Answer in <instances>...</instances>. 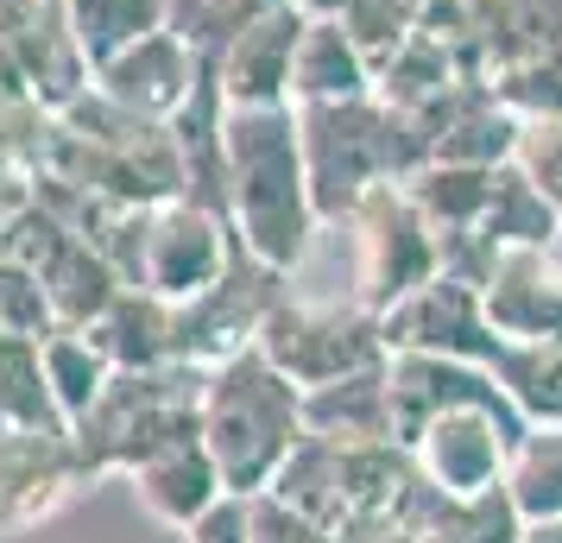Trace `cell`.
<instances>
[{
	"mask_svg": "<svg viewBox=\"0 0 562 543\" xmlns=\"http://www.w3.org/2000/svg\"><path fill=\"white\" fill-rule=\"evenodd\" d=\"M518 543H562V518H525Z\"/></svg>",
	"mask_w": 562,
	"mask_h": 543,
	"instance_id": "obj_36",
	"label": "cell"
},
{
	"mask_svg": "<svg viewBox=\"0 0 562 543\" xmlns=\"http://www.w3.org/2000/svg\"><path fill=\"white\" fill-rule=\"evenodd\" d=\"M89 336L102 348L114 373H133V366H171V297H158L146 285H127L114 304H108L95 323H89Z\"/></svg>",
	"mask_w": 562,
	"mask_h": 543,
	"instance_id": "obj_19",
	"label": "cell"
},
{
	"mask_svg": "<svg viewBox=\"0 0 562 543\" xmlns=\"http://www.w3.org/2000/svg\"><path fill=\"white\" fill-rule=\"evenodd\" d=\"M254 348L279 366L284 380H297L310 392V386L341 380V373L380 366L385 329H380V310H367L360 297H348V304H297V297H279L272 316L259 323Z\"/></svg>",
	"mask_w": 562,
	"mask_h": 543,
	"instance_id": "obj_6",
	"label": "cell"
},
{
	"mask_svg": "<svg viewBox=\"0 0 562 543\" xmlns=\"http://www.w3.org/2000/svg\"><path fill=\"white\" fill-rule=\"evenodd\" d=\"M456 77H461L456 52H449L442 38H430V32L417 26L405 45L392 52V64H385L380 77H373V95H380V102H392L398 114H417V108L436 102V95H442V89H449Z\"/></svg>",
	"mask_w": 562,
	"mask_h": 543,
	"instance_id": "obj_27",
	"label": "cell"
},
{
	"mask_svg": "<svg viewBox=\"0 0 562 543\" xmlns=\"http://www.w3.org/2000/svg\"><path fill=\"white\" fill-rule=\"evenodd\" d=\"M127 480H133V493H139V506H146L158 524H171V531H190L209 506L228 499V480H222V467L209 455L203 430L171 442V449H158V455H146Z\"/></svg>",
	"mask_w": 562,
	"mask_h": 543,
	"instance_id": "obj_16",
	"label": "cell"
},
{
	"mask_svg": "<svg viewBox=\"0 0 562 543\" xmlns=\"http://www.w3.org/2000/svg\"><path fill=\"white\" fill-rule=\"evenodd\" d=\"M486 373L499 380L525 423H562V341H512L499 336L486 348Z\"/></svg>",
	"mask_w": 562,
	"mask_h": 543,
	"instance_id": "obj_21",
	"label": "cell"
},
{
	"mask_svg": "<svg viewBox=\"0 0 562 543\" xmlns=\"http://www.w3.org/2000/svg\"><path fill=\"white\" fill-rule=\"evenodd\" d=\"M417 7H424V0H417Z\"/></svg>",
	"mask_w": 562,
	"mask_h": 543,
	"instance_id": "obj_39",
	"label": "cell"
},
{
	"mask_svg": "<svg viewBox=\"0 0 562 543\" xmlns=\"http://www.w3.org/2000/svg\"><path fill=\"white\" fill-rule=\"evenodd\" d=\"M0 253L26 259L32 272L45 279L57 329H89V323L127 291V279H121L52 203H38V196H26V203H13L0 215Z\"/></svg>",
	"mask_w": 562,
	"mask_h": 543,
	"instance_id": "obj_5",
	"label": "cell"
},
{
	"mask_svg": "<svg viewBox=\"0 0 562 543\" xmlns=\"http://www.w3.org/2000/svg\"><path fill=\"white\" fill-rule=\"evenodd\" d=\"M297 139H304V171H310V203L323 228H341L348 208L373 183L411 178L430 146L380 95H348V102H297Z\"/></svg>",
	"mask_w": 562,
	"mask_h": 543,
	"instance_id": "obj_3",
	"label": "cell"
},
{
	"mask_svg": "<svg viewBox=\"0 0 562 543\" xmlns=\"http://www.w3.org/2000/svg\"><path fill=\"white\" fill-rule=\"evenodd\" d=\"M329 543H424V538L405 531L398 518H360V524H341Z\"/></svg>",
	"mask_w": 562,
	"mask_h": 543,
	"instance_id": "obj_34",
	"label": "cell"
},
{
	"mask_svg": "<svg viewBox=\"0 0 562 543\" xmlns=\"http://www.w3.org/2000/svg\"><path fill=\"white\" fill-rule=\"evenodd\" d=\"M512 165H518V171L543 190V203L562 215V114H531V121H518Z\"/></svg>",
	"mask_w": 562,
	"mask_h": 543,
	"instance_id": "obj_32",
	"label": "cell"
},
{
	"mask_svg": "<svg viewBox=\"0 0 562 543\" xmlns=\"http://www.w3.org/2000/svg\"><path fill=\"white\" fill-rule=\"evenodd\" d=\"M341 26L355 38V52L367 57V70L380 77L385 64H392V52L417 32V0H360V7L341 13Z\"/></svg>",
	"mask_w": 562,
	"mask_h": 543,
	"instance_id": "obj_30",
	"label": "cell"
},
{
	"mask_svg": "<svg viewBox=\"0 0 562 543\" xmlns=\"http://www.w3.org/2000/svg\"><path fill=\"white\" fill-rule=\"evenodd\" d=\"M82 487H95V474L82 462L70 423H7L0 430V518H7V531L45 524Z\"/></svg>",
	"mask_w": 562,
	"mask_h": 543,
	"instance_id": "obj_11",
	"label": "cell"
},
{
	"mask_svg": "<svg viewBox=\"0 0 562 543\" xmlns=\"http://www.w3.org/2000/svg\"><path fill=\"white\" fill-rule=\"evenodd\" d=\"M392 361V354H385ZM380 366L341 373L329 386L304 392V437H329V442H398L392 437V380Z\"/></svg>",
	"mask_w": 562,
	"mask_h": 543,
	"instance_id": "obj_18",
	"label": "cell"
},
{
	"mask_svg": "<svg viewBox=\"0 0 562 543\" xmlns=\"http://www.w3.org/2000/svg\"><path fill=\"white\" fill-rule=\"evenodd\" d=\"M209 7H222V0H165V26L183 38V32H190V26L209 13Z\"/></svg>",
	"mask_w": 562,
	"mask_h": 543,
	"instance_id": "obj_35",
	"label": "cell"
},
{
	"mask_svg": "<svg viewBox=\"0 0 562 543\" xmlns=\"http://www.w3.org/2000/svg\"><path fill=\"white\" fill-rule=\"evenodd\" d=\"M310 13L291 7V0H272L259 7L247 26L234 32L215 70H222V95L228 108H272L291 102V57H297V38H304Z\"/></svg>",
	"mask_w": 562,
	"mask_h": 543,
	"instance_id": "obj_13",
	"label": "cell"
},
{
	"mask_svg": "<svg viewBox=\"0 0 562 543\" xmlns=\"http://www.w3.org/2000/svg\"><path fill=\"white\" fill-rule=\"evenodd\" d=\"M0 531H7V518H0Z\"/></svg>",
	"mask_w": 562,
	"mask_h": 543,
	"instance_id": "obj_38",
	"label": "cell"
},
{
	"mask_svg": "<svg viewBox=\"0 0 562 543\" xmlns=\"http://www.w3.org/2000/svg\"><path fill=\"white\" fill-rule=\"evenodd\" d=\"M38 361H45V386H52V405L64 423H77L102 398L108 380H114V361L95 348L89 329H52V336L38 341Z\"/></svg>",
	"mask_w": 562,
	"mask_h": 543,
	"instance_id": "obj_25",
	"label": "cell"
},
{
	"mask_svg": "<svg viewBox=\"0 0 562 543\" xmlns=\"http://www.w3.org/2000/svg\"><path fill=\"white\" fill-rule=\"evenodd\" d=\"M348 95H373V70L355 52V38L341 20H310L291 57V108L297 102H348Z\"/></svg>",
	"mask_w": 562,
	"mask_h": 543,
	"instance_id": "obj_20",
	"label": "cell"
},
{
	"mask_svg": "<svg viewBox=\"0 0 562 543\" xmlns=\"http://www.w3.org/2000/svg\"><path fill=\"white\" fill-rule=\"evenodd\" d=\"M499 171V165H493ZM493 171L486 165H449V158H424L405 183V196L424 208L430 228H481V208L493 196Z\"/></svg>",
	"mask_w": 562,
	"mask_h": 543,
	"instance_id": "obj_24",
	"label": "cell"
},
{
	"mask_svg": "<svg viewBox=\"0 0 562 543\" xmlns=\"http://www.w3.org/2000/svg\"><path fill=\"white\" fill-rule=\"evenodd\" d=\"M348 240H355V297L367 310H392L398 297L436 279V228L424 208L405 196V183H373L348 208Z\"/></svg>",
	"mask_w": 562,
	"mask_h": 543,
	"instance_id": "obj_7",
	"label": "cell"
},
{
	"mask_svg": "<svg viewBox=\"0 0 562 543\" xmlns=\"http://www.w3.org/2000/svg\"><path fill=\"white\" fill-rule=\"evenodd\" d=\"M481 234L493 247H557L562 215L543 203V190L506 158V165L493 171V196H486V208H481Z\"/></svg>",
	"mask_w": 562,
	"mask_h": 543,
	"instance_id": "obj_23",
	"label": "cell"
},
{
	"mask_svg": "<svg viewBox=\"0 0 562 543\" xmlns=\"http://www.w3.org/2000/svg\"><path fill=\"white\" fill-rule=\"evenodd\" d=\"M183 543H254V524H247V499L240 493H228L222 506H209L190 531H183Z\"/></svg>",
	"mask_w": 562,
	"mask_h": 543,
	"instance_id": "obj_33",
	"label": "cell"
},
{
	"mask_svg": "<svg viewBox=\"0 0 562 543\" xmlns=\"http://www.w3.org/2000/svg\"><path fill=\"white\" fill-rule=\"evenodd\" d=\"M284 279H291V272H279V265H266V259H254L247 247H240L234 265L209 291L171 304V354H178V366L209 373V366H222L228 354L254 348L259 323L272 316V304L291 297Z\"/></svg>",
	"mask_w": 562,
	"mask_h": 543,
	"instance_id": "obj_8",
	"label": "cell"
},
{
	"mask_svg": "<svg viewBox=\"0 0 562 543\" xmlns=\"http://www.w3.org/2000/svg\"><path fill=\"white\" fill-rule=\"evenodd\" d=\"M222 152H228V222L240 234V247L279 272H297L310 240L323 234L316 203H310L297 108H228Z\"/></svg>",
	"mask_w": 562,
	"mask_h": 543,
	"instance_id": "obj_1",
	"label": "cell"
},
{
	"mask_svg": "<svg viewBox=\"0 0 562 543\" xmlns=\"http://www.w3.org/2000/svg\"><path fill=\"white\" fill-rule=\"evenodd\" d=\"M398 524L417 531L424 543H518V506L506 499V487L486 493H442L430 487L424 474L411 480L405 506H398Z\"/></svg>",
	"mask_w": 562,
	"mask_h": 543,
	"instance_id": "obj_17",
	"label": "cell"
},
{
	"mask_svg": "<svg viewBox=\"0 0 562 543\" xmlns=\"http://www.w3.org/2000/svg\"><path fill=\"white\" fill-rule=\"evenodd\" d=\"M240 253V234L222 208L196 203V196H165L146 215V247H139V285L158 297H196L209 291Z\"/></svg>",
	"mask_w": 562,
	"mask_h": 543,
	"instance_id": "obj_9",
	"label": "cell"
},
{
	"mask_svg": "<svg viewBox=\"0 0 562 543\" xmlns=\"http://www.w3.org/2000/svg\"><path fill=\"white\" fill-rule=\"evenodd\" d=\"M196 77H203V52L190 38H178L171 26H158L139 45H127L121 57H108L102 70H95V89L114 95L121 108H133V114L171 121L183 108V95L196 89Z\"/></svg>",
	"mask_w": 562,
	"mask_h": 543,
	"instance_id": "obj_15",
	"label": "cell"
},
{
	"mask_svg": "<svg viewBox=\"0 0 562 543\" xmlns=\"http://www.w3.org/2000/svg\"><path fill=\"white\" fill-rule=\"evenodd\" d=\"M0 329H7V336H26V341H45L57 329L45 279L13 253H0Z\"/></svg>",
	"mask_w": 562,
	"mask_h": 543,
	"instance_id": "obj_31",
	"label": "cell"
},
{
	"mask_svg": "<svg viewBox=\"0 0 562 543\" xmlns=\"http://www.w3.org/2000/svg\"><path fill=\"white\" fill-rule=\"evenodd\" d=\"M291 7H304L310 20H341L348 7H360V0H291Z\"/></svg>",
	"mask_w": 562,
	"mask_h": 543,
	"instance_id": "obj_37",
	"label": "cell"
},
{
	"mask_svg": "<svg viewBox=\"0 0 562 543\" xmlns=\"http://www.w3.org/2000/svg\"><path fill=\"white\" fill-rule=\"evenodd\" d=\"M486 323L512 341H562V259L557 247H506L481 285Z\"/></svg>",
	"mask_w": 562,
	"mask_h": 543,
	"instance_id": "obj_14",
	"label": "cell"
},
{
	"mask_svg": "<svg viewBox=\"0 0 562 543\" xmlns=\"http://www.w3.org/2000/svg\"><path fill=\"white\" fill-rule=\"evenodd\" d=\"M493 95L518 114V121H531V114H562V38L557 45H543V52L518 57L506 70H493Z\"/></svg>",
	"mask_w": 562,
	"mask_h": 543,
	"instance_id": "obj_29",
	"label": "cell"
},
{
	"mask_svg": "<svg viewBox=\"0 0 562 543\" xmlns=\"http://www.w3.org/2000/svg\"><path fill=\"white\" fill-rule=\"evenodd\" d=\"M203 442L228 493L254 499L304 442V386L284 380L259 348H240L203 373Z\"/></svg>",
	"mask_w": 562,
	"mask_h": 543,
	"instance_id": "obj_2",
	"label": "cell"
},
{
	"mask_svg": "<svg viewBox=\"0 0 562 543\" xmlns=\"http://www.w3.org/2000/svg\"><path fill=\"white\" fill-rule=\"evenodd\" d=\"M385 354H456V361H486V348L499 341V329L486 323L481 285L436 272L424 285L398 297L392 310H380Z\"/></svg>",
	"mask_w": 562,
	"mask_h": 543,
	"instance_id": "obj_12",
	"label": "cell"
},
{
	"mask_svg": "<svg viewBox=\"0 0 562 543\" xmlns=\"http://www.w3.org/2000/svg\"><path fill=\"white\" fill-rule=\"evenodd\" d=\"M525 437V417L518 405H449L436 411L417 437L405 442L417 474L442 493H486L506 480V462L512 449Z\"/></svg>",
	"mask_w": 562,
	"mask_h": 543,
	"instance_id": "obj_10",
	"label": "cell"
},
{
	"mask_svg": "<svg viewBox=\"0 0 562 543\" xmlns=\"http://www.w3.org/2000/svg\"><path fill=\"white\" fill-rule=\"evenodd\" d=\"M499 487L518 518H562V423H525Z\"/></svg>",
	"mask_w": 562,
	"mask_h": 543,
	"instance_id": "obj_26",
	"label": "cell"
},
{
	"mask_svg": "<svg viewBox=\"0 0 562 543\" xmlns=\"http://www.w3.org/2000/svg\"><path fill=\"white\" fill-rule=\"evenodd\" d=\"M291 512H304L316 531H341L348 524V499H341V442L329 437H304L297 449H291V462L272 474V487Z\"/></svg>",
	"mask_w": 562,
	"mask_h": 543,
	"instance_id": "obj_22",
	"label": "cell"
},
{
	"mask_svg": "<svg viewBox=\"0 0 562 543\" xmlns=\"http://www.w3.org/2000/svg\"><path fill=\"white\" fill-rule=\"evenodd\" d=\"M203 430V373L196 366H133L114 373L102 398L70 423L89 474H133V467Z\"/></svg>",
	"mask_w": 562,
	"mask_h": 543,
	"instance_id": "obj_4",
	"label": "cell"
},
{
	"mask_svg": "<svg viewBox=\"0 0 562 543\" xmlns=\"http://www.w3.org/2000/svg\"><path fill=\"white\" fill-rule=\"evenodd\" d=\"M158 26H165V0H70V32L89 70H102L108 57H121Z\"/></svg>",
	"mask_w": 562,
	"mask_h": 543,
	"instance_id": "obj_28",
	"label": "cell"
}]
</instances>
